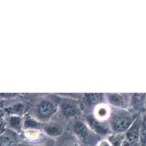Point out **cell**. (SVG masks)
I'll use <instances>...</instances> for the list:
<instances>
[{"mask_svg":"<svg viewBox=\"0 0 146 146\" xmlns=\"http://www.w3.org/2000/svg\"><path fill=\"white\" fill-rule=\"evenodd\" d=\"M39 124L36 120L31 118L30 117L27 118L24 121V128L27 130L28 129H38L39 128Z\"/></svg>","mask_w":146,"mask_h":146,"instance_id":"cell-15","label":"cell"},{"mask_svg":"<svg viewBox=\"0 0 146 146\" xmlns=\"http://www.w3.org/2000/svg\"><path fill=\"white\" fill-rule=\"evenodd\" d=\"M130 105L133 110L136 112H141L145 108L146 94H133L130 99Z\"/></svg>","mask_w":146,"mask_h":146,"instance_id":"cell-6","label":"cell"},{"mask_svg":"<svg viewBox=\"0 0 146 146\" xmlns=\"http://www.w3.org/2000/svg\"><path fill=\"white\" fill-rule=\"evenodd\" d=\"M141 132V118L137 117L129 129L125 132V139L133 143H140V137Z\"/></svg>","mask_w":146,"mask_h":146,"instance_id":"cell-5","label":"cell"},{"mask_svg":"<svg viewBox=\"0 0 146 146\" xmlns=\"http://www.w3.org/2000/svg\"><path fill=\"white\" fill-rule=\"evenodd\" d=\"M121 146H141L140 143H131L128 141L127 140L124 139L123 142Z\"/></svg>","mask_w":146,"mask_h":146,"instance_id":"cell-18","label":"cell"},{"mask_svg":"<svg viewBox=\"0 0 146 146\" xmlns=\"http://www.w3.org/2000/svg\"><path fill=\"white\" fill-rule=\"evenodd\" d=\"M84 104L86 106L95 108L98 104H102L104 100V95L101 94H86L84 96Z\"/></svg>","mask_w":146,"mask_h":146,"instance_id":"cell-11","label":"cell"},{"mask_svg":"<svg viewBox=\"0 0 146 146\" xmlns=\"http://www.w3.org/2000/svg\"><path fill=\"white\" fill-rule=\"evenodd\" d=\"M108 103L115 108H125V100L121 94H109L107 96Z\"/></svg>","mask_w":146,"mask_h":146,"instance_id":"cell-12","label":"cell"},{"mask_svg":"<svg viewBox=\"0 0 146 146\" xmlns=\"http://www.w3.org/2000/svg\"><path fill=\"white\" fill-rule=\"evenodd\" d=\"M61 113L67 118H74L79 114L80 108L76 104L66 101L61 104Z\"/></svg>","mask_w":146,"mask_h":146,"instance_id":"cell-7","label":"cell"},{"mask_svg":"<svg viewBox=\"0 0 146 146\" xmlns=\"http://www.w3.org/2000/svg\"><path fill=\"white\" fill-rule=\"evenodd\" d=\"M133 114L125 108H115L111 111L109 124L114 134H125L135 120Z\"/></svg>","mask_w":146,"mask_h":146,"instance_id":"cell-1","label":"cell"},{"mask_svg":"<svg viewBox=\"0 0 146 146\" xmlns=\"http://www.w3.org/2000/svg\"><path fill=\"white\" fill-rule=\"evenodd\" d=\"M5 114V108L3 106V104L0 101V118H2Z\"/></svg>","mask_w":146,"mask_h":146,"instance_id":"cell-21","label":"cell"},{"mask_svg":"<svg viewBox=\"0 0 146 146\" xmlns=\"http://www.w3.org/2000/svg\"><path fill=\"white\" fill-rule=\"evenodd\" d=\"M25 136L27 139L30 141H36L38 138H40L41 134L38 130L37 129H28L25 131Z\"/></svg>","mask_w":146,"mask_h":146,"instance_id":"cell-16","label":"cell"},{"mask_svg":"<svg viewBox=\"0 0 146 146\" xmlns=\"http://www.w3.org/2000/svg\"><path fill=\"white\" fill-rule=\"evenodd\" d=\"M7 129V123L2 118H0V135L5 133Z\"/></svg>","mask_w":146,"mask_h":146,"instance_id":"cell-17","label":"cell"},{"mask_svg":"<svg viewBox=\"0 0 146 146\" xmlns=\"http://www.w3.org/2000/svg\"><path fill=\"white\" fill-rule=\"evenodd\" d=\"M24 121L21 115H9L6 121L7 126L16 132H21L24 128Z\"/></svg>","mask_w":146,"mask_h":146,"instance_id":"cell-10","label":"cell"},{"mask_svg":"<svg viewBox=\"0 0 146 146\" xmlns=\"http://www.w3.org/2000/svg\"><path fill=\"white\" fill-rule=\"evenodd\" d=\"M73 131L78 140L84 144H92L96 139L97 135L91 131L84 121H77L74 122L73 125Z\"/></svg>","mask_w":146,"mask_h":146,"instance_id":"cell-2","label":"cell"},{"mask_svg":"<svg viewBox=\"0 0 146 146\" xmlns=\"http://www.w3.org/2000/svg\"><path fill=\"white\" fill-rule=\"evenodd\" d=\"M43 146H54V145H51V144H47V145H43Z\"/></svg>","mask_w":146,"mask_h":146,"instance_id":"cell-23","label":"cell"},{"mask_svg":"<svg viewBox=\"0 0 146 146\" xmlns=\"http://www.w3.org/2000/svg\"><path fill=\"white\" fill-rule=\"evenodd\" d=\"M16 143L10 135L6 133L0 135V146H15Z\"/></svg>","mask_w":146,"mask_h":146,"instance_id":"cell-14","label":"cell"},{"mask_svg":"<svg viewBox=\"0 0 146 146\" xmlns=\"http://www.w3.org/2000/svg\"><path fill=\"white\" fill-rule=\"evenodd\" d=\"M141 118V127L143 128H146V113L143 114Z\"/></svg>","mask_w":146,"mask_h":146,"instance_id":"cell-20","label":"cell"},{"mask_svg":"<svg viewBox=\"0 0 146 146\" xmlns=\"http://www.w3.org/2000/svg\"><path fill=\"white\" fill-rule=\"evenodd\" d=\"M86 123L88 125L91 131L97 135L99 136H109L112 132L110 125L106 121H101L96 119L94 115L86 116Z\"/></svg>","mask_w":146,"mask_h":146,"instance_id":"cell-4","label":"cell"},{"mask_svg":"<svg viewBox=\"0 0 146 146\" xmlns=\"http://www.w3.org/2000/svg\"><path fill=\"white\" fill-rule=\"evenodd\" d=\"M94 116L96 119L101 121H106V120L109 119L111 116V110L110 109V107L108 105L102 103L101 104H98L94 108Z\"/></svg>","mask_w":146,"mask_h":146,"instance_id":"cell-8","label":"cell"},{"mask_svg":"<svg viewBox=\"0 0 146 146\" xmlns=\"http://www.w3.org/2000/svg\"><path fill=\"white\" fill-rule=\"evenodd\" d=\"M108 141L112 146H121L124 139H125V134H113L110 135Z\"/></svg>","mask_w":146,"mask_h":146,"instance_id":"cell-13","label":"cell"},{"mask_svg":"<svg viewBox=\"0 0 146 146\" xmlns=\"http://www.w3.org/2000/svg\"><path fill=\"white\" fill-rule=\"evenodd\" d=\"M44 131L48 136L51 138H56L62 134L64 128L59 123L49 122L44 125Z\"/></svg>","mask_w":146,"mask_h":146,"instance_id":"cell-9","label":"cell"},{"mask_svg":"<svg viewBox=\"0 0 146 146\" xmlns=\"http://www.w3.org/2000/svg\"><path fill=\"white\" fill-rule=\"evenodd\" d=\"M96 146H112L108 140H103L98 143Z\"/></svg>","mask_w":146,"mask_h":146,"instance_id":"cell-19","label":"cell"},{"mask_svg":"<svg viewBox=\"0 0 146 146\" xmlns=\"http://www.w3.org/2000/svg\"><path fill=\"white\" fill-rule=\"evenodd\" d=\"M68 146H80V145L78 143H74L70 144V145H68Z\"/></svg>","mask_w":146,"mask_h":146,"instance_id":"cell-22","label":"cell"},{"mask_svg":"<svg viewBox=\"0 0 146 146\" xmlns=\"http://www.w3.org/2000/svg\"><path fill=\"white\" fill-rule=\"evenodd\" d=\"M57 110L58 108L55 103L48 99L42 100L37 104L35 108L37 120L41 121H48L53 115H55Z\"/></svg>","mask_w":146,"mask_h":146,"instance_id":"cell-3","label":"cell"}]
</instances>
